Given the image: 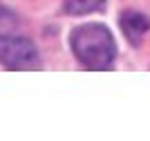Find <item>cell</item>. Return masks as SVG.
Returning a JSON list of instances; mask_svg holds the SVG:
<instances>
[{
	"label": "cell",
	"mask_w": 150,
	"mask_h": 141,
	"mask_svg": "<svg viewBox=\"0 0 150 141\" xmlns=\"http://www.w3.org/2000/svg\"><path fill=\"white\" fill-rule=\"evenodd\" d=\"M72 52L90 69H108L117 56V45L105 25L90 23L72 31Z\"/></svg>",
	"instance_id": "6da1fadb"
},
{
	"label": "cell",
	"mask_w": 150,
	"mask_h": 141,
	"mask_svg": "<svg viewBox=\"0 0 150 141\" xmlns=\"http://www.w3.org/2000/svg\"><path fill=\"white\" fill-rule=\"evenodd\" d=\"M0 63L9 69H36L40 58L29 38L0 36Z\"/></svg>",
	"instance_id": "7a4b0ae2"
},
{
	"label": "cell",
	"mask_w": 150,
	"mask_h": 141,
	"mask_svg": "<svg viewBox=\"0 0 150 141\" xmlns=\"http://www.w3.org/2000/svg\"><path fill=\"white\" fill-rule=\"evenodd\" d=\"M119 23H121V29H123L125 38L132 45H139L144 40L146 31L150 29V18L146 13H139V11H125Z\"/></svg>",
	"instance_id": "3957f363"
},
{
	"label": "cell",
	"mask_w": 150,
	"mask_h": 141,
	"mask_svg": "<svg viewBox=\"0 0 150 141\" xmlns=\"http://www.w3.org/2000/svg\"><path fill=\"white\" fill-rule=\"evenodd\" d=\"M105 0H65V11L69 16H85L90 11H99Z\"/></svg>",
	"instance_id": "277c9868"
}]
</instances>
